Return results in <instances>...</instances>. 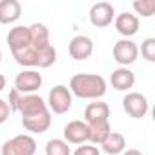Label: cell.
<instances>
[{"label":"cell","mask_w":155,"mask_h":155,"mask_svg":"<svg viewBox=\"0 0 155 155\" xmlns=\"http://www.w3.org/2000/svg\"><path fill=\"white\" fill-rule=\"evenodd\" d=\"M42 86V75L37 69H22L15 77V90L20 95H31Z\"/></svg>","instance_id":"6"},{"label":"cell","mask_w":155,"mask_h":155,"mask_svg":"<svg viewBox=\"0 0 155 155\" xmlns=\"http://www.w3.org/2000/svg\"><path fill=\"white\" fill-rule=\"evenodd\" d=\"M22 126L31 131V133H44L49 130L51 126V111L37 115V117H29V119H22Z\"/></svg>","instance_id":"16"},{"label":"cell","mask_w":155,"mask_h":155,"mask_svg":"<svg viewBox=\"0 0 155 155\" xmlns=\"http://www.w3.org/2000/svg\"><path fill=\"white\" fill-rule=\"evenodd\" d=\"M9 115H11V110H9L8 101L0 99V124H4V122L9 119Z\"/></svg>","instance_id":"23"},{"label":"cell","mask_w":155,"mask_h":155,"mask_svg":"<svg viewBox=\"0 0 155 155\" xmlns=\"http://www.w3.org/2000/svg\"><path fill=\"white\" fill-rule=\"evenodd\" d=\"M6 88V77L2 75V73H0V91H2Z\"/></svg>","instance_id":"26"},{"label":"cell","mask_w":155,"mask_h":155,"mask_svg":"<svg viewBox=\"0 0 155 155\" xmlns=\"http://www.w3.org/2000/svg\"><path fill=\"white\" fill-rule=\"evenodd\" d=\"M22 15L18 0H0V24H15Z\"/></svg>","instance_id":"15"},{"label":"cell","mask_w":155,"mask_h":155,"mask_svg":"<svg viewBox=\"0 0 155 155\" xmlns=\"http://www.w3.org/2000/svg\"><path fill=\"white\" fill-rule=\"evenodd\" d=\"M113 22H115V29L119 31V35H122V38H131L133 35H137L139 26H140L139 17H135L130 11H124V13L117 15Z\"/></svg>","instance_id":"11"},{"label":"cell","mask_w":155,"mask_h":155,"mask_svg":"<svg viewBox=\"0 0 155 155\" xmlns=\"http://www.w3.org/2000/svg\"><path fill=\"white\" fill-rule=\"evenodd\" d=\"M6 40H8V46H9L11 53L24 49L31 42V38H29V28L28 26H15V28H11L9 33H8V37H6Z\"/></svg>","instance_id":"14"},{"label":"cell","mask_w":155,"mask_h":155,"mask_svg":"<svg viewBox=\"0 0 155 155\" xmlns=\"http://www.w3.org/2000/svg\"><path fill=\"white\" fill-rule=\"evenodd\" d=\"M37 151V140L31 135H15L13 139L6 140L2 144L0 153L2 155H35Z\"/></svg>","instance_id":"3"},{"label":"cell","mask_w":155,"mask_h":155,"mask_svg":"<svg viewBox=\"0 0 155 155\" xmlns=\"http://www.w3.org/2000/svg\"><path fill=\"white\" fill-rule=\"evenodd\" d=\"M73 155H101V150L93 144H81L73 151Z\"/></svg>","instance_id":"22"},{"label":"cell","mask_w":155,"mask_h":155,"mask_svg":"<svg viewBox=\"0 0 155 155\" xmlns=\"http://www.w3.org/2000/svg\"><path fill=\"white\" fill-rule=\"evenodd\" d=\"M17 111L20 113L22 119H29V117H37V115H42V113H48L49 108H48L46 101L40 95L31 93V95H20Z\"/></svg>","instance_id":"5"},{"label":"cell","mask_w":155,"mask_h":155,"mask_svg":"<svg viewBox=\"0 0 155 155\" xmlns=\"http://www.w3.org/2000/svg\"><path fill=\"white\" fill-rule=\"evenodd\" d=\"M88 17L93 28H108L115 20V8L110 2H97L90 8Z\"/></svg>","instance_id":"8"},{"label":"cell","mask_w":155,"mask_h":155,"mask_svg":"<svg viewBox=\"0 0 155 155\" xmlns=\"http://www.w3.org/2000/svg\"><path fill=\"white\" fill-rule=\"evenodd\" d=\"M68 51H69V57L73 60L82 62L93 55V40L88 35H77L69 40Z\"/></svg>","instance_id":"9"},{"label":"cell","mask_w":155,"mask_h":155,"mask_svg":"<svg viewBox=\"0 0 155 155\" xmlns=\"http://www.w3.org/2000/svg\"><path fill=\"white\" fill-rule=\"evenodd\" d=\"M111 55H113V60L120 68H128V66H131L137 60V57H139V46L131 38H120V40H117L113 44Z\"/></svg>","instance_id":"4"},{"label":"cell","mask_w":155,"mask_h":155,"mask_svg":"<svg viewBox=\"0 0 155 155\" xmlns=\"http://www.w3.org/2000/svg\"><path fill=\"white\" fill-rule=\"evenodd\" d=\"M64 140L68 144H86L90 140V131L88 124L84 120H69L64 126Z\"/></svg>","instance_id":"10"},{"label":"cell","mask_w":155,"mask_h":155,"mask_svg":"<svg viewBox=\"0 0 155 155\" xmlns=\"http://www.w3.org/2000/svg\"><path fill=\"white\" fill-rule=\"evenodd\" d=\"M46 155H71V148L64 139H49L46 142Z\"/></svg>","instance_id":"19"},{"label":"cell","mask_w":155,"mask_h":155,"mask_svg":"<svg viewBox=\"0 0 155 155\" xmlns=\"http://www.w3.org/2000/svg\"><path fill=\"white\" fill-rule=\"evenodd\" d=\"M131 6H133V11H135L133 15L135 17L140 15L144 18H150L155 13V0H135Z\"/></svg>","instance_id":"20"},{"label":"cell","mask_w":155,"mask_h":155,"mask_svg":"<svg viewBox=\"0 0 155 155\" xmlns=\"http://www.w3.org/2000/svg\"><path fill=\"white\" fill-rule=\"evenodd\" d=\"M122 108L131 119H142V117H146V113L150 110V102L142 93L130 91L122 99Z\"/></svg>","instance_id":"7"},{"label":"cell","mask_w":155,"mask_h":155,"mask_svg":"<svg viewBox=\"0 0 155 155\" xmlns=\"http://www.w3.org/2000/svg\"><path fill=\"white\" fill-rule=\"evenodd\" d=\"M88 131H90V140L93 146L95 144H102L104 139L111 133V126H110V120L108 122H97V124H88Z\"/></svg>","instance_id":"18"},{"label":"cell","mask_w":155,"mask_h":155,"mask_svg":"<svg viewBox=\"0 0 155 155\" xmlns=\"http://www.w3.org/2000/svg\"><path fill=\"white\" fill-rule=\"evenodd\" d=\"M120 155H142L140 150H135V148H130V150H124Z\"/></svg>","instance_id":"25"},{"label":"cell","mask_w":155,"mask_h":155,"mask_svg":"<svg viewBox=\"0 0 155 155\" xmlns=\"http://www.w3.org/2000/svg\"><path fill=\"white\" fill-rule=\"evenodd\" d=\"M140 55L144 60L148 62H155V38L153 37H148L142 40L140 44Z\"/></svg>","instance_id":"21"},{"label":"cell","mask_w":155,"mask_h":155,"mask_svg":"<svg viewBox=\"0 0 155 155\" xmlns=\"http://www.w3.org/2000/svg\"><path fill=\"white\" fill-rule=\"evenodd\" d=\"M0 62H2V51H0Z\"/></svg>","instance_id":"27"},{"label":"cell","mask_w":155,"mask_h":155,"mask_svg":"<svg viewBox=\"0 0 155 155\" xmlns=\"http://www.w3.org/2000/svg\"><path fill=\"white\" fill-rule=\"evenodd\" d=\"M110 120V106L108 102H90L84 108V122L86 124H97V122H108Z\"/></svg>","instance_id":"12"},{"label":"cell","mask_w":155,"mask_h":155,"mask_svg":"<svg viewBox=\"0 0 155 155\" xmlns=\"http://www.w3.org/2000/svg\"><path fill=\"white\" fill-rule=\"evenodd\" d=\"M111 88L117 91H130L135 84V75L130 68H117L111 71Z\"/></svg>","instance_id":"13"},{"label":"cell","mask_w":155,"mask_h":155,"mask_svg":"<svg viewBox=\"0 0 155 155\" xmlns=\"http://www.w3.org/2000/svg\"><path fill=\"white\" fill-rule=\"evenodd\" d=\"M48 108L49 111L57 113V115H64L71 110V104H73V95L71 91L68 90V86L64 84H57L49 90V95H48Z\"/></svg>","instance_id":"2"},{"label":"cell","mask_w":155,"mask_h":155,"mask_svg":"<svg viewBox=\"0 0 155 155\" xmlns=\"http://www.w3.org/2000/svg\"><path fill=\"white\" fill-rule=\"evenodd\" d=\"M18 101H20V93L13 88V90L9 91V99H8V104H9L11 113H13V111H17V108H18Z\"/></svg>","instance_id":"24"},{"label":"cell","mask_w":155,"mask_h":155,"mask_svg":"<svg viewBox=\"0 0 155 155\" xmlns=\"http://www.w3.org/2000/svg\"><path fill=\"white\" fill-rule=\"evenodd\" d=\"M101 146H102V151L108 153V155H120V153L126 150V139H124L122 133L111 131V133L104 139V142H102Z\"/></svg>","instance_id":"17"},{"label":"cell","mask_w":155,"mask_h":155,"mask_svg":"<svg viewBox=\"0 0 155 155\" xmlns=\"http://www.w3.org/2000/svg\"><path fill=\"white\" fill-rule=\"evenodd\" d=\"M71 95L79 99H90V101H99L101 97L106 95L108 84L102 75L97 73H77L71 77L69 88Z\"/></svg>","instance_id":"1"}]
</instances>
